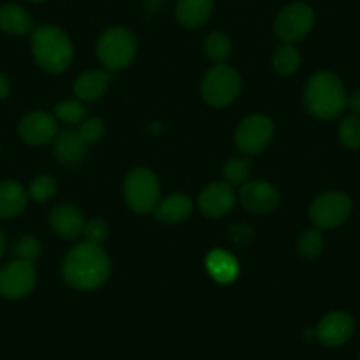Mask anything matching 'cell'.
I'll list each match as a JSON object with an SVG mask.
<instances>
[{"label":"cell","mask_w":360,"mask_h":360,"mask_svg":"<svg viewBox=\"0 0 360 360\" xmlns=\"http://www.w3.org/2000/svg\"><path fill=\"white\" fill-rule=\"evenodd\" d=\"M110 270V258L101 245L83 242L72 248L65 256L62 274L69 286L89 292L99 288L108 279Z\"/></svg>","instance_id":"cell-1"},{"label":"cell","mask_w":360,"mask_h":360,"mask_svg":"<svg viewBox=\"0 0 360 360\" xmlns=\"http://www.w3.org/2000/svg\"><path fill=\"white\" fill-rule=\"evenodd\" d=\"M345 85L334 72H318L306 89V106L318 119L330 120L346 110Z\"/></svg>","instance_id":"cell-2"},{"label":"cell","mask_w":360,"mask_h":360,"mask_svg":"<svg viewBox=\"0 0 360 360\" xmlns=\"http://www.w3.org/2000/svg\"><path fill=\"white\" fill-rule=\"evenodd\" d=\"M32 53L37 64L48 72H62L72 58V44L68 34L53 25L34 30Z\"/></svg>","instance_id":"cell-3"},{"label":"cell","mask_w":360,"mask_h":360,"mask_svg":"<svg viewBox=\"0 0 360 360\" xmlns=\"http://www.w3.org/2000/svg\"><path fill=\"white\" fill-rule=\"evenodd\" d=\"M134 53H136V39L129 30L122 27H112L99 37V60L110 71H122L133 62Z\"/></svg>","instance_id":"cell-4"},{"label":"cell","mask_w":360,"mask_h":360,"mask_svg":"<svg viewBox=\"0 0 360 360\" xmlns=\"http://www.w3.org/2000/svg\"><path fill=\"white\" fill-rule=\"evenodd\" d=\"M159 180L150 169L134 168L124 182V196L134 212L148 214L155 210L159 203Z\"/></svg>","instance_id":"cell-5"},{"label":"cell","mask_w":360,"mask_h":360,"mask_svg":"<svg viewBox=\"0 0 360 360\" xmlns=\"http://www.w3.org/2000/svg\"><path fill=\"white\" fill-rule=\"evenodd\" d=\"M240 92V76L228 65H216L202 82V96L214 108H224L237 99Z\"/></svg>","instance_id":"cell-6"},{"label":"cell","mask_w":360,"mask_h":360,"mask_svg":"<svg viewBox=\"0 0 360 360\" xmlns=\"http://www.w3.org/2000/svg\"><path fill=\"white\" fill-rule=\"evenodd\" d=\"M352 212V200L341 191L323 193L311 203V221L321 230H332L348 219Z\"/></svg>","instance_id":"cell-7"},{"label":"cell","mask_w":360,"mask_h":360,"mask_svg":"<svg viewBox=\"0 0 360 360\" xmlns=\"http://www.w3.org/2000/svg\"><path fill=\"white\" fill-rule=\"evenodd\" d=\"M36 285V269L32 262L13 259L0 269V295L18 300L29 295Z\"/></svg>","instance_id":"cell-8"},{"label":"cell","mask_w":360,"mask_h":360,"mask_svg":"<svg viewBox=\"0 0 360 360\" xmlns=\"http://www.w3.org/2000/svg\"><path fill=\"white\" fill-rule=\"evenodd\" d=\"M313 23V9L304 2H295L286 6L276 18V36L285 43H295L309 32Z\"/></svg>","instance_id":"cell-9"},{"label":"cell","mask_w":360,"mask_h":360,"mask_svg":"<svg viewBox=\"0 0 360 360\" xmlns=\"http://www.w3.org/2000/svg\"><path fill=\"white\" fill-rule=\"evenodd\" d=\"M274 134V124L263 115H252L238 126L235 143L244 154H258L269 145Z\"/></svg>","instance_id":"cell-10"},{"label":"cell","mask_w":360,"mask_h":360,"mask_svg":"<svg viewBox=\"0 0 360 360\" xmlns=\"http://www.w3.org/2000/svg\"><path fill=\"white\" fill-rule=\"evenodd\" d=\"M353 330H355L353 318L349 314L341 313V311H335V313H328L327 316L321 318L314 335L325 346L338 348V346H342L352 339Z\"/></svg>","instance_id":"cell-11"},{"label":"cell","mask_w":360,"mask_h":360,"mask_svg":"<svg viewBox=\"0 0 360 360\" xmlns=\"http://www.w3.org/2000/svg\"><path fill=\"white\" fill-rule=\"evenodd\" d=\"M20 138L29 145H44L57 136V122L46 112H32L18 126Z\"/></svg>","instance_id":"cell-12"},{"label":"cell","mask_w":360,"mask_h":360,"mask_svg":"<svg viewBox=\"0 0 360 360\" xmlns=\"http://www.w3.org/2000/svg\"><path fill=\"white\" fill-rule=\"evenodd\" d=\"M240 202L245 209L256 214H266L278 207L279 193L265 180H255L242 186Z\"/></svg>","instance_id":"cell-13"},{"label":"cell","mask_w":360,"mask_h":360,"mask_svg":"<svg viewBox=\"0 0 360 360\" xmlns=\"http://www.w3.org/2000/svg\"><path fill=\"white\" fill-rule=\"evenodd\" d=\"M233 203L235 193L228 182H216V184H210L209 188L203 189L202 195H200L198 198L200 210L209 217L224 216L226 212H230Z\"/></svg>","instance_id":"cell-14"},{"label":"cell","mask_w":360,"mask_h":360,"mask_svg":"<svg viewBox=\"0 0 360 360\" xmlns=\"http://www.w3.org/2000/svg\"><path fill=\"white\" fill-rule=\"evenodd\" d=\"M50 224L62 238H69L71 240V238L79 237L83 233L85 221H83L78 209H75L72 205H58L51 212Z\"/></svg>","instance_id":"cell-15"},{"label":"cell","mask_w":360,"mask_h":360,"mask_svg":"<svg viewBox=\"0 0 360 360\" xmlns=\"http://www.w3.org/2000/svg\"><path fill=\"white\" fill-rule=\"evenodd\" d=\"M27 207V193L15 180L0 182V219H13Z\"/></svg>","instance_id":"cell-16"},{"label":"cell","mask_w":360,"mask_h":360,"mask_svg":"<svg viewBox=\"0 0 360 360\" xmlns=\"http://www.w3.org/2000/svg\"><path fill=\"white\" fill-rule=\"evenodd\" d=\"M214 0H179L176 2V20L180 25L196 29L203 25L212 15Z\"/></svg>","instance_id":"cell-17"},{"label":"cell","mask_w":360,"mask_h":360,"mask_svg":"<svg viewBox=\"0 0 360 360\" xmlns=\"http://www.w3.org/2000/svg\"><path fill=\"white\" fill-rule=\"evenodd\" d=\"M207 270H209V274L212 276L214 281L221 283V285H228V283H233L237 279L238 263L230 252L214 249L207 256Z\"/></svg>","instance_id":"cell-18"},{"label":"cell","mask_w":360,"mask_h":360,"mask_svg":"<svg viewBox=\"0 0 360 360\" xmlns=\"http://www.w3.org/2000/svg\"><path fill=\"white\" fill-rule=\"evenodd\" d=\"M193 202L186 195H172L161 203H158L154 210V216L158 221L162 223H179L184 221L191 214Z\"/></svg>","instance_id":"cell-19"},{"label":"cell","mask_w":360,"mask_h":360,"mask_svg":"<svg viewBox=\"0 0 360 360\" xmlns=\"http://www.w3.org/2000/svg\"><path fill=\"white\" fill-rule=\"evenodd\" d=\"M85 141L82 140L79 133L75 131H62L55 138L53 152L57 159L64 165H75L85 155Z\"/></svg>","instance_id":"cell-20"},{"label":"cell","mask_w":360,"mask_h":360,"mask_svg":"<svg viewBox=\"0 0 360 360\" xmlns=\"http://www.w3.org/2000/svg\"><path fill=\"white\" fill-rule=\"evenodd\" d=\"M32 29V18L23 8L16 4H4L0 8V30L11 36H22Z\"/></svg>","instance_id":"cell-21"},{"label":"cell","mask_w":360,"mask_h":360,"mask_svg":"<svg viewBox=\"0 0 360 360\" xmlns=\"http://www.w3.org/2000/svg\"><path fill=\"white\" fill-rule=\"evenodd\" d=\"M108 86V75L105 71H89L78 76L75 83V94L82 101H96L105 94Z\"/></svg>","instance_id":"cell-22"},{"label":"cell","mask_w":360,"mask_h":360,"mask_svg":"<svg viewBox=\"0 0 360 360\" xmlns=\"http://www.w3.org/2000/svg\"><path fill=\"white\" fill-rule=\"evenodd\" d=\"M203 51H205L207 58H210V60L223 62L230 57L231 43H230V39H228L226 34L214 32L205 39Z\"/></svg>","instance_id":"cell-23"},{"label":"cell","mask_w":360,"mask_h":360,"mask_svg":"<svg viewBox=\"0 0 360 360\" xmlns=\"http://www.w3.org/2000/svg\"><path fill=\"white\" fill-rule=\"evenodd\" d=\"M300 65V55L299 51L293 46L286 44V46H281L274 55V68L279 75L290 76L299 69Z\"/></svg>","instance_id":"cell-24"},{"label":"cell","mask_w":360,"mask_h":360,"mask_svg":"<svg viewBox=\"0 0 360 360\" xmlns=\"http://www.w3.org/2000/svg\"><path fill=\"white\" fill-rule=\"evenodd\" d=\"M339 140L342 145L352 150H359L360 148V117L359 115H349L342 119L339 124Z\"/></svg>","instance_id":"cell-25"},{"label":"cell","mask_w":360,"mask_h":360,"mask_svg":"<svg viewBox=\"0 0 360 360\" xmlns=\"http://www.w3.org/2000/svg\"><path fill=\"white\" fill-rule=\"evenodd\" d=\"M55 193H57V184L48 175L36 176L29 188V196L32 200H36V202H48Z\"/></svg>","instance_id":"cell-26"},{"label":"cell","mask_w":360,"mask_h":360,"mask_svg":"<svg viewBox=\"0 0 360 360\" xmlns=\"http://www.w3.org/2000/svg\"><path fill=\"white\" fill-rule=\"evenodd\" d=\"M323 249V235L320 230H307L299 238V251L306 258H314Z\"/></svg>","instance_id":"cell-27"},{"label":"cell","mask_w":360,"mask_h":360,"mask_svg":"<svg viewBox=\"0 0 360 360\" xmlns=\"http://www.w3.org/2000/svg\"><path fill=\"white\" fill-rule=\"evenodd\" d=\"M223 173L228 184H244V180L251 173V162L245 159H231L224 165Z\"/></svg>","instance_id":"cell-28"},{"label":"cell","mask_w":360,"mask_h":360,"mask_svg":"<svg viewBox=\"0 0 360 360\" xmlns=\"http://www.w3.org/2000/svg\"><path fill=\"white\" fill-rule=\"evenodd\" d=\"M16 259H25V262H34L41 252V244L32 235H23L13 248Z\"/></svg>","instance_id":"cell-29"},{"label":"cell","mask_w":360,"mask_h":360,"mask_svg":"<svg viewBox=\"0 0 360 360\" xmlns=\"http://www.w3.org/2000/svg\"><path fill=\"white\" fill-rule=\"evenodd\" d=\"M83 235L86 237V242L101 245L108 238V223L103 217H94L92 221L85 223L83 226Z\"/></svg>","instance_id":"cell-30"},{"label":"cell","mask_w":360,"mask_h":360,"mask_svg":"<svg viewBox=\"0 0 360 360\" xmlns=\"http://www.w3.org/2000/svg\"><path fill=\"white\" fill-rule=\"evenodd\" d=\"M55 115H57L62 122L78 124L82 122L83 117H85V108H83V105H79L78 101H64L60 103V105H57Z\"/></svg>","instance_id":"cell-31"},{"label":"cell","mask_w":360,"mask_h":360,"mask_svg":"<svg viewBox=\"0 0 360 360\" xmlns=\"http://www.w3.org/2000/svg\"><path fill=\"white\" fill-rule=\"evenodd\" d=\"M79 136L85 143H96L105 136V124L99 119H90L79 129Z\"/></svg>","instance_id":"cell-32"},{"label":"cell","mask_w":360,"mask_h":360,"mask_svg":"<svg viewBox=\"0 0 360 360\" xmlns=\"http://www.w3.org/2000/svg\"><path fill=\"white\" fill-rule=\"evenodd\" d=\"M346 108L352 110L355 115H360V90H355V92L348 94V99H346Z\"/></svg>","instance_id":"cell-33"},{"label":"cell","mask_w":360,"mask_h":360,"mask_svg":"<svg viewBox=\"0 0 360 360\" xmlns=\"http://www.w3.org/2000/svg\"><path fill=\"white\" fill-rule=\"evenodd\" d=\"M11 92V83H9L8 76L0 72V99H6Z\"/></svg>","instance_id":"cell-34"},{"label":"cell","mask_w":360,"mask_h":360,"mask_svg":"<svg viewBox=\"0 0 360 360\" xmlns=\"http://www.w3.org/2000/svg\"><path fill=\"white\" fill-rule=\"evenodd\" d=\"M6 248H8V240H6V235L4 231L0 230V256L6 252Z\"/></svg>","instance_id":"cell-35"},{"label":"cell","mask_w":360,"mask_h":360,"mask_svg":"<svg viewBox=\"0 0 360 360\" xmlns=\"http://www.w3.org/2000/svg\"><path fill=\"white\" fill-rule=\"evenodd\" d=\"M30 2H43V0H30Z\"/></svg>","instance_id":"cell-36"},{"label":"cell","mask_w":360,"mask_h":360,"mask_svg":"<svg viewBox=\"0 0 360 360\" xmlns=\"http://www.w3.org/2000/svg\"><path fill=\"white\" fill-rule=\"evenodd\" d=\"M359 360H360V356H359Z\"/></svg>","instance_id":"cell-37"}]
</instances>
